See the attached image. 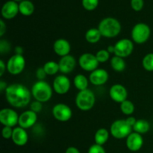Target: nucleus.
<instances>
[{
	"label": "nucleus",
	"instance_id": "f257e3e1",
	"mask_svg": "<svg viewBox=\"0 0 153 153\" xmlns=\"http://www.w3.org/2000/svg\"><path fill=\"white\" fill-rule=\"evenodd\" d=\"M7 102L12 107L22 108L30 104L31 92L22 84H12L4 91Z\"/></svg>",
	"mask_w": 153,
	"mask_h": 153
},
{
	"label": "nucleus",
	"instance_id": "f03ea898",
	"mask_svg": "<svg viewBox=\"0 0 153 153\" xmlns=\"http://www.w3.org/2000/svg\"><path fill=\"white\" fill-rule=\"evenodd\" d=\"M102 37L114 38L119 35L121 31V24L118 19L114 17H105L100 21L98 25Z\"/></svg>",
	"mask_w": 153,
	"mask_h": 153
},
{
	"label": "nucleus",
	"instance_id": "7ed1b4c3",
	"mask_svg": "<svg viewBox=\"0 0 153 153\" xmlns=\"http://www.w3.org/2000/svg\"><path fill=\"white\" fill-rule=\"evenodd\" d=\"M31 92L34 100L44 103L51 100L53 94V88L46 81H37L32 85Z\"/></svg>",
	"mask_w": 153,
	"mask_h": 153
},
{
	"label": "nucleus",
	"instance_id": "20e7f679",
	"mask_svg": "<svg viewBox=\"0 0 153 153\" xmlns=\"http://www.w3.org/2000/svg\"><path fill=\"white\" fill-rule=\"evenodd\" d=\"M76 105L82 111H88L94 108L96 103V96L91 90L79 91L76 97Z\"/></svg>",
	"mask_w": 153,
	"mask_h": 153
},
{
	"label": "nucleus",
	"instance_id": "39448f33",
	"mask_svg": "<svg viewBox=\"0 0 153 153\" xmlns=\"http://www.w3.org/2000/svg\"><path fill=\"white\" fill-rule=\"evenodd\" d=\"M151 30L149 25L143 22H138L133 26L131 31L132 41L137 44H143L149 40Z\"/></svg>",
	"mask_w": 153,
	"mask_h": 153
},
{
	"label": "nucleus",
	"instance_id": "423d86ee",
	"mask_svg": "<svg viewBox=\"0 0 153 153\" xmlns=\"http://www.w3.org/2000/svg\"><path fill=\"white\" fill-rule=\"evenodd\" d=\"M132 127L130 126L126 120H117L110 127V133L114 138L123 139L132 132Z\"/></svg>",
	"mask_w": 153,
	"mask_h": 153
},
{
	"label": "nucleus",
	"instance_id": "0eeeda50",
	"mask_svg": "<svg viewBox=\"0 0 153 153\" xmlns=\"http://www.w3.org/2000/svg\"><path fill=\"white\" fill-rule=\"evenodd\" d=\"M6 65L7 71L10 74L16 76L23 72L25 67V59L22 55L14 54L9 58Z\"/></svg>",
	"mask_w": 153,
	"mask_h": 153
},
{
	"label": "nucleus",
	"instance_id": "6e6552de",
	"mask_svg": "<svg viewBox=\"0 0 153 153\" xmlns=\"http://www.w3.org/2000/svg\"><path fill=\"white\" fill-rule=\"evenodd\" d=\"M114 55L125 58L129 56L134 49L133 41L127 38L118 40L114 45Z\"/></svg>",
	"mask_w": 153,
	"mask_h": 153
},
{
	"label": "nucleus",
	"instance_id": "1a4fd4ad",
	"mask_svg": "<svg viewBox=\"0 0 153 153\" xmlns=\"http://www.w3.org/2000/svg\"><path fill=\"white\" fill-rule=\"evenodd\" d=\"M100 62L97 60L96 55L92 53H84L79 57V65L83 70L87 72H93L98 69Z\"/></svg>",
	"mask_w": 153,
	"mask_h": 153
},
{
	"label": "nucleus",
	"instance_id": "9d476101",
	"mask_svg": "<svg viewBox=\"0 0 153 153\" xmlns=\"http://www.w3.org/2000/svg\"><path fill=\"white\" fill-rule=\"evenodd\" d=\"M19 115L16 111L6 108L0 111V122L4 126L14 127L19 123Z\"/></svg>",
	"mask_w": 153,
	"mask_h": 153
},
{
	"label": "nucleus",
	"instance_id": "9b49d317",
	"mask_svg": "<svg viewBox=\"0 0 153 153\" xmlns=\"http://www.w3.org/2000/svg\"><path fill=\"white\" fill-rule=\"evenodd\" d=\"M52 115L58 121L67 122L73 117V111L67 105L58 103L52 108Z\"/></svg>",
	"mask_w": 153,
	"mask_h": 153
},
{
	"label": "nucleus",
	"instance_id": "f8f14e48",
	"mask_svg": "<svg viewBox=\"0 0 153 153\" xmlns=\"http://www.w3.org/2000/svg\"><path fill=\"white\" fill-rule=\"evenodd\" d=\"M71 87L70 79L65 75H59L54 79L52 88L56 94L64 95L68 93Z\"/></svg>",
	"mask_w": 153,
	"mask_h": 153
},
{
	"label": "nucleus",
	"instance_id": "ddd939ff",
	"mask_svg": "<svg viewBox=\"0 0 153 153\" xmlns=\"http://www.w3.org/2000/svg\"><path fill=\"white\" fill-rule=\"evenodd\" d=\"M109 96L114 102L120 104L127 100L128 91L123 85L120 84H114L109 90Z\"/></svg>",
	"mask_w": 153,
	"mask_h": 153
},
{
	"label": "nucleus",
	"instance_id": "4468645a",
	"mask_svg": "<svg viewBox=\"0 0 153 153\" xmlns=\"http://www.w3.org/2000/svg\"><path fill=\"white\" fill-rule=\"evenodd\" d=\"M37 120V114L31 110H28L21 114L19 117L18 125L22 128L27 129L35 125Z\"/></svg>",
	"mask_w": 153,
	"mask_h": 153
},
{
	"label": "nucleus",
	"instance_id": "2eb2a0df",
	"mask_svg": "<svg viewBox=\"0 0 153 153\" xmlns=\"http://www.w3.org/2000/svg\"><path fill=\"white\" fill-rule=\"evenodd\" d=\"M19 13V4L13 0L6 1L1 7V16L5 19H11Z\"/></svg>",
	"mask_w": 153,
	"mask_h": 153
},
{
	"label": "nucleus",
	"instance_id": "dca6fc26",
	"mask_svg": "<svg viewBox=\"0 0 153 153\" xmlns=\"http://www.w3.org/2000/svg\"><path fill=\"white\" fill-rule=\"evenodd\" d=\"M109 79L108 73L105 69H97L91 72L89 76V81L95 86L105 85Z\"/></svg>",
	"mask_w": 153,
	"mask_h": 153
},
{
	"label": "nucleus",
	"instance_id": "f3484780",
	"mask_svg": "<svg viewBox=\"0 0 153 153\" xmlns=\"http://www.w3.org/2000/svg\"><path fill=\"white\" fill-rule=\"evenodd\" d=\"M126 144L130 151L137 152L140 150L143 146V138L140 134L133 131L126 137Z\"/></svg>",
	"mask_w": 153,
	"mask_h": 153
},
{
	"label": "nucleus",
	"instance_id": "a211bd4d",
	"mask_svg": "<svg viewBox=\"0 0 153 153\" xmlns=\"http://www.w3.org/2000/svg\"><path fill=\"white\" fill-rule=\"evenodd\" d=\"M76 60L73 55H66L61 57L58 61L60 72L63 74H69L73 71L76 66Z\"/></svg>",
	"mask_w": 153,
	"mask_h": 153
},
{
	"label": "nucleus",
	"instance_id": "6ab92c4d",
	"mask_svg": "<svg viewBox=\"0 0 153 153\" xmlns=\"http://www.w3.org/2000/svg\"><path fill=\"white\" fill-rule=\"evenodd\" d=\"M53 50L58 56L64 57L70 55V52L71 51V46L67 40L60 38L55 40L54 43Z\"/></svg>",
	"mask_w": 153,
	"mask_h": 153
},
{
	"label": "nucleus",
	"instance_id": "aec40b11",
	"mask_svg": "<svg viewBox=\"0 0 153 153\" xmlns=\"http://www.w3.org/2000/svg\"><path fill=\"white\" fill-rule=\"evenodd\" d=\"M12 141L15 145L19 146H25L28 140V135L25 128L20 126L13 128L12 134Z\"/></svg>",
	"mask_w": 153,
	"mask_h": 153
},
{
	"label": "nucleus",
	"instance_id": "412c9836",
	"mask_svg": "<svg viewBox=\"0 0 153 153\" xmlns=\"http://www.w3.org/2000/svg\"><path fill=\"white\" fill-rule=\"evenodd\" d=\"M19 10L23 16H31L34 11V5L30 0H22L19 3Z\"/></svg>",
	"mask_w": 153,
	"mask_h": 153
},
{
	"label": "nucleus",
	"instance_id": "4be33fe9",
	"mask_svg": "<svg viewBox=\"0 0 153 153\" xmlns=\"http://www.w3.org/2000/svg\"><path fill=\"white\" fill-rule=\"evenodd\" d=\"M109 131L105 128H100L96 131L94 135V140L97 144L104 145L109 139Z\"/></svg>",
	"mask_w": 153,
	"mask_h": 153
},
{
	"label": "nucleus",
	"instance_id": "5701e85b",
	"mask_svg": "<svg viewBox=\"0 0 153 153\" xmlns=\"http://www.w3.org/2000/svg\"><path fill=\"white\" fill-rule=\"evenodd\" d=\"M73 84L74 86L79 91H85V90L88 89V85H89V80L88 78L83 74H78L76 75L73 79Z\"/></svg>",
	"mask_w": 153,
	"mask_h": 153
},
{
	"label": "nucleus",
	"instance_id": "b1692460",
	"mask_svg": "<svg viewBox=\"0 0 153 153\" xmlns=\"http://www.w3.org/2000/svg\"><path fill=\"white\" fill-rule=\"evenodd\" d=\"M110 64L111 68L114 71L118 72V73H121V72L124 71L126 67V64L124 58L117 56V55L112 57L111 59Z\"/></svg>",
	"mask_w": 153,
	"mask_h": 153
},
{
	"label": "nucleus",
	"instance_id": "393cba45",
	"mask_svg": "<svg viewBox=\"0 0 153 153\" xmlns=\"http://www.w3.org/2000/svg\"><path fill=\"white\" fill-rule=\"evenodd\" d=\"M102 34L98 28H92L88 29L85 33V39L90 43H97L100 40Z\"/></svg>",
	"mask_w": 153,
	"mask_h": 153
},
{
	"label": "nucleus",
	"instance_id": "a878e982",
	"mask_svg": "<svg viewBox=\"0 0 153 153\" xmlns=\"http://www.w3.org/2000/svg\"><path fill=\"white\" fill-rule=\"evenodd\" d=\"M149 128H150L149 123L147 120L143 119L137 120L135 124L132 127L133 131L140 134L147 133L149 131Z\"/></svg>",
	"mask_w": 153,
	"mask_h": 153
},
{
	"label": "nucleus",
	"instance_id": "bb28decb",
	"mask_svg": "<svg viewBox=\"0 0 153 153\" xmlns=\"http://www.w3.org/2000/svg\"><path fill=\"white\" fill-rule=\"evenodd\" d=\"M43 67L48 76H54L60 71L58 63L53 61H49L45 63Z\"/></svg>",
	"mask_w": 153,
	"mask_h": 153
},
{
	"label": "nucleus",
	"instance_id": "cd10ccee",
	"mask_svg": "<svg viewBox=\"0 0 153 153\" xmlns=\"http://www.w3.org/2000/svg\"><path fill=\"white\" fill-rule=\"evenodd\" d=\"M120 111L123 114L126 116H131L134 111V105L130 100H126L120 103Z\"/></svg>",
	"mask_w": 153,
	"mask_h": 153
},
{
	"label": "nucleus",
	"instance_id": "c85d7f7f",
	"mask_svg": "<svg viewBox=\"0 0 153 153\" xmlns=\"http://www.w3.org/2000/svg\"><path fill=\"white\" fill-rule=\"evenodd\" d=\"M142 65L146 71H153V53H149L143 57L142 60Z\"/></svg>",
	"mask_w": 153,
	"mask_h": 153
},
{
	"label": "nucleus",
	"instance_id": "c756f323",
	"mask_svg": "<svg viewBox=\"0 0 153 153\" xmlns=\"http://www.w3.org/2000/svg\"><path fill=\"white\" fill-rule=\"evenodd\" d=\"M82 4L87 10H95L99 4V0H82Z\"/></svg>",
	"mask_w": 153,
	"mask_h": 153
},
{
	"label": "nucleus",
	"instance_id": "7c9ffc66",
	"mask_svg": "<svg viewBox=\"0 0 153 153\" xmlns=\"http://www.w3.org/2000/svg\"><path fill=\"white\" fill-rule=\"evenodd\" d=\"M96 57L100 63H105L109 60L110 53L107 49H100L96 53Z\"/></svg>",
	"mask_w": 153,
	"mask_h": 153
},
{
	"label": "nucleus",
	"instance_id": "2f4dec72",
	"mask_svg": "<svg viewBox=\"0 0 153 153\" xmlns=\"http://www.w3.org/2000/svg\"><path fill=\"white\" fill-rule=\"evenodd\" d=\"M144 6L143 0H131V7L135 11H140Z\"/></svg>",
	"mask_w": 153,
	"mask_h": 153
},
{
	"label": "nucleus",
	"instance_id": "473e14b6",
	"mask_svg": "<svg viewBox=\"0 0 153 153\" xmlns=\"http://www.w3.org/2000/svg\"><path fill=\"white\" fill-rule=\"evenodd\" d=\"M42 109H43V103L34 100L30 103V110H31L32 111L37 114L40 113Z\"/></svg>",
	"mask_w": 153,
	"mask_h": 153
},
{
	"label": "nucleus",
	"instance_id": "72a5a7b5",
	"mask_svg": "<svg viewBox=\"0 0 153 153\" xmlns=\"http://www.w3.org/2000/svg\"><path fill=\"white\" fill-rule=\"evenodd\" d=\"M88 153H106L102 146L95 143L92 145L88 149Z\"/></svg>",
	"mask_w": 153,
	"mask_h": 153
},
{
	"label": "nucleus",
	"instance_id": "f704fd0d",
	"mask_svg": "<svg viewBox=\"0 0 153 153\" xmlns=\"http://www.w3.org/2000/svg\"><path fill=\"white\" fill-rule=\"evenodd\" d=\"M10 43L5 40H1L0 41V52L1 54L7 53L10 51Z\"/></svg>",
	"mask_w": 153,
	"mask_h": 153
},
{
	"label": "nucleus",
	"instance_id": "c9c22d12",
	"mask_svg": "<svg viewBox=\"0 0 153 153\" xmlns=\"http://www.w3.org/2000/svg\"><path fill=\"white\" fill-rule=\"evenodd\" d=\"M13 129L12 127L9 126H4L2 128V137L4 139H10L12 137V134H13Z\"/></svg>",
	"mask_w": 153,
	"mask_h": 153
},
{
	"label": "nucleus",
	"instance_id": "e433bc0d",
	"mask_svg": "<svg viewBox=\"0 0 153 153\" xmlns=\"http://www.w3.org/2000/svg\"><path fill=\"white\" fill-rule=\"evenodd\" d=\"M46 76H47V74H46V73L45 72L43 67H40V68L37 69V71H36V76H37L38 81L44 80V79L46 78Z\"/></svg>",
	"mask_w": 153,
	"mask_h": 153
},
{
	"label": "nucleus",
	"instance_id": "4c0bfd02",
	"mask_svg": "<svg viewBox=\"0 0 153 153\" xmlns=\"http://www.w3.org/2000/svg\"><path fill=\"white\" fill-rule=\"evenodd\" d=\"M6 25L3 19H0V37H2L6 32Z\"/></svg>",
	"mask_w": 153,
	"mask_h": 153
},
{
	"label": "nucleus",
	"instance_id": "58836bf2",
	"mask_svg": "<svg viewBox=\"0 0 153 153\" xmlns=\"http://www.w3.org/2000/svg\"><path fill=\"white\" fill-rule=\"evenodd\" d=\"M6 70H7V65L4 64L2 60H0V76H2L4 75Z\"/></svg>",
	"mask_w": 153,
	"mask_h": 153
},
{
	"label": "nucleus",
	"instance_id": "ea45409f",
	"mask_svg": "<svg viewBox=\"0 0 153 153\" xmlns=\"http://www.w3.org/2000/svg\"><path fill=\"white\" fill-rule=\"evenodd\" d=\"M126 121L127 122V123L128 124V125L130 126L133 127L134 126V125L135 124L136 121H137V120L135 119V117H134L132 116H128V117L126 119Z\"/></svg>",
	"mask_w": 153,
	"mask_h": 153
},
{
	"label": "nucleus",
	"instance_id": "a19ab883",
	"mask_svg": "<svg viewBox=\"0 0 153 153\" xmlns=\"http://www.w3.org/2000/svg\"><path fill=\"white\" fill-rule=\"evenodd\" d=\"M65 153H81L80 151L75 146H70L67 149Z\"/></svg>",
	"mask_w": 153,
	"mask_h": 153
},
{
	"label": "nucleus",
	"instance_id": "79ce46f5",
	"mask_svg": "<svg viewBox=\"0 0 153 153\" xmlns=\"http://www.w3.org/2000/svg\"><path fill=\"white\" fill-rule=\"evenodd\" d=\"M14 52L15 54H16V55H22V53L24 52V49L22 46H16L14 49Z\"/></svg>",
	"mask_w": 153,
	"mask_h": 153
},
{
	"label": "nucleus",
	"instance_id": "37998d69",
	"mask_svg": "<svg viewBox=\"0 0 153 153\" xmlns=\"http://www.w3.org/2000/svg\"><path fill=\"white\" fill-rule=\"evenodd\" d=\"M7 87V84H6L4 81H0V91H1V92H2L3 91H5Z\"/></svg>",
	"mask_w": 153,
	"mask_h": 153
},
{
	"label": "nucleus",
	"instance_id": "c03bdc74",
	"mask_svg": "<svg viewBox=\"0 0 153 153\" xmlns=\"http://www.w3.org/2000/svg\"><path fill=\"white\" fill-rule=\"evenodd\" d=\"M107 50L109 53L114 54V46H108L107 48Z\"/></svg>",
	"mask_w": 153,
	"mask_h": 153
},
{
	"label": "nucleus",
	"instance_id": "a18cd8bd",
	"mask_svg": "<svg viewBox=\"0 0 153 153\" xmlns=\"http://www.w3.org/2000/svg\"><path fill=\"white\" fill-rule=\"evenodd\" d=\"M13 1H16V2H17V1H19V2H20V1H22V0H13Z\"/></svg>",
	"mask_w": 153,
	"mask_h": 153
}]
</instances>
